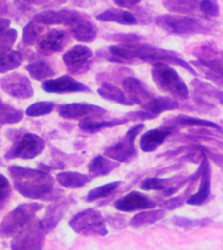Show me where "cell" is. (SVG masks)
<instances>
[{
    "label": "cell",
    "instance_id": "obj_1",
    "mask_svg": "<svg viewBox=\"0 0 223 250\" xmlns=\"http://www.w3.org/2000/svg\"><path fill=\"white\" fill-rule=\"evenodd\" d=\"M15 190L25 197L33 200L57 201L63 192L54 190L55 180L50 172L19 166L8 167Z\"/></svg>",
    "mask_w": 223,
    "mask_h": 250
},
{
    "label": "cell",
    "instance_id": "obj_2",
    "mask_svg": "<svg viewBox=\"0 0 223 250\" xmlns=\"http://www.w3.org/2000/svg\"><path fill=\"white\" fill-rule=\"evenodd\" d=\"M153 83L160 92L171 95L174 98L189 100V90L185 81L177 71L164 63H155L151 68Z\"/></svg>",
    "mask_w": 223,
    "mask_h": 250
},
{
    "label": "cell",
    "instance_id": "obj_3",
    "mask_svg": "<svg viewBox=\"0 0 223 250\" xmlns=\"http://www.w3.org/2000/svg\"><path fill=\"white\" fill-rule=\"evenodd\" d=\"M44 207L38 203H22L3 218L0 226V235L3 238H13L36 218L37 213Z\"/></svg>",
    "mask_w": 223,
    "mask_h": 250
},
{
    "label": "cell",
    "instance_id": "obj_4",
    "mask_svg": "<svg viewBox=\"0 0 223 250\" xmlns=\"http://www.w3.org/2000/svg\"><path fill=\"white\" fill-rule=\"evenodd\" d=\"M69 226L77 234L85 236H105L108 234L106 220L102 213L87 208L75 214L69 221Z\"/></svg>",
    "mask_w": 223,
    "mask_h": 250
},
{
    "label": "cell",
    "instance_id": "obj_5",
    "mask_svg": "<svg viewBox=\"0 0 223 250\" xmlns=\"http://www.w3.org/2000/svg\"><path fill=\"white\" fill-rule=\"evenodd\" d=\"M144 127V124H138L131 127L121 140L104 150L105 156L120 163L132 162L137 154L135 139Z\"/></svg>",
    "mask_w": 223,
    "mask_h": 250
},
{
    "label": "cell",
    "instance_id": "obj_6",
    "mask_svg": "<svg viewBox=\"0 0 223 250\" xmlns=\"http://www.w3.org/2000/svg\"><path fill=\"white\" fill-rule=\"evenodd\" d=\"M45 148V142L42 137L35 133H26L13 142L12 147L4 157L6 160H33L40 156Z\"/></svg>",
    "mask_w": 223,
    "mask_h": 250
},
{
    "label": "cell",
    "instance_id": "obj_7",
    "mask_svg": "<svg viewBox=\"0 0 223 250\" xmlns=\"http://www.w3.org/2000/svg\"><path fill=\"white\" fill-rule=\"evenodd\" d=\"M155 24L170 34L187 36L201 33L203 27L193 17L176 15H163L155 19Z\"/></svg>",
    "mask_w": 223,
    "mask_h": 250
},
{
    "label": "cell",
    "instance_id": "obj_8",
    "mask_svg": "<svg viewBox=\"0 0 223 250\" xmlns=\"http://www.w3.org/2000/svg\"><path fill=\"white\" fill-rule=\"evenodd\" d=\"M46 234L41 226L40 220L32 221L13 238L11 242V249L42 250Z\"/></svg>",
    "mask_w": 223,
    "mask_h": 250
},
{
    "label": "cell",
    "instance_id": "obj_9",
    "mask_svg": "<svg viewBox=\"0 0 223 250\" xmlns=\"http://www.w3.org/2000/svg\"><path fill=\"white\" fill-rule=\"evenodd\" d=\"M93 51L88 46L77 44L63 56L64 63L71 75H81L88 72L93 63Z\"/></svg>",
    "mask_w": 223,
    "mask_h": 250
},
{
    "label": "cell",
    "instance_id": "obj_10",
    "mask_svg": "<svg viewBox=\"0 0 223 250\" xmlns=\"http://www.w3.org/2000/svg\"><path fill=\"white\" fill-rule=\"evenodd\" d=\"M1 90L18 100H28L34 94L30 79L22 73L14 72L5 75L0 80Z\"/></svg>",
    "mask_w": 223,
    "mask_h": 250
},
{
    "label": "cell",
    "instance_id": "obj_11",
    "mask_svg": "<svg viewBox=\"0 0 223 250\" xmlns=\"http://www.w3.org/2000/svg\"><path fill=\"white\" fill-rule=\"evenodd\" d=\"M71 42V34L61 29H52L40 37L36 50L42 55L49 56L63 51Z\"/></svg>",
    "mask_w": 223,
    "mask_h": 250
},
{
    "label": "cell",
    "instance_id": "obj_12",
    "mask_svg": "<svg viewBox=\"0 0 223 250\" xmlns=\"http://www.w3.org/2000/svg\"><path fill=\"white\" fill-rule=\"evenodd\" d=\"M42 88L45 92L49 94H65L77 92H92L89 87L68 75L44 81L42 84Z\"/></svg>",
    "mask_w": 223,
    "mask_h": 250
},
{
    "label": "cell",
    "instance_id": "obj_13",
    "mask_svg": "<svg viewBox=\"0 0 223 250\" xmlns=\"http://www.w3.org/2000/svg\"><path fill=\"white\" fill-rule=\"evenodd\" d=\"M74 202V199L68 197L59 199L48 205L45 212L44 218L40 220L41 226L46 234L50 233L57 228L60 222L68 212L71 205Z\"/></svg>",
    "mask_w": 223,
    "mask_h": 250
},
{
    "label": "cell",
    "instance_id": "obj_14",
    "mask_svg": "<svg viewBox=\"0 0 223 250\" xmlns=\"http://www.w3.org/2000/svg\"><path fill=\"white\" fill-rule=\"evenodd\" d=\"M67 27L73 38L79 42L91 43L96 40L98 34L96 26L82 13L77 11Z\"/></svg>",
    "mask_w": 223,
    "mask_h": 250
},
{
    "label": "cell",
    "instance_id": "obj_15",
    "mask_svg": "<svg viewBox=\"0 0 223 250\" xmlns=\"http://www.w3.org/2000/svg\"><path fill=\"white\" fill-rule=\"evenodd\" d=\"M114 207L121 212H133L154 208L156 207V203L146 195L139 191H133L117 199L114 203Z\"/></svg>",
    "mask_w": 223,
    "mask_h": 250
},
{
    "label": "cell",
    "instance_id": "obj_16",
    "mask_svg": "<svg viewBox=\"0 0 223 250\" xmlns=\"http://www.w3.org/2000/svg\"><path fill=\"white\" fill-rule=\"evenodd\" d=\"M107 112L105 108L100 106L86 103L61 104L58 108L59 116L68 120H81L89 116L104 114Z\"/></svg>",
    "mask_w": 223,
    "mask_h": 250
},
{
    "label": "cell",
    "instance_id": "obj_17",
    "mask_svg": "<svg viewBox=\"0 0 223 250\" xmlns=\"http://www.w3.org/2000/svg\"><path fill=\"white\" fill-rule=\"evenodd\" d=\"M100 115L87 116L80 120L78 124L79 129L87 133H96L106 128H112L123 125L130 121L127 116L121 118H115L111 120H104Z\"/></svg>",
    "mask_w": 223,
    "mask_h": 250
},
{
    "label": "cell",
    "instance_id": "obj_18",
    "mask_svg": "<svg viewBox=\"0 0 223 250\" xmlns=\"http://www.w3.org/2000/svg\"><path fill=\"white\" fill-rule=\"evenodd\" d=\"M122 86L128 98L134 104L141 106L153 98L152 94L145 84L135 77H126L123 79Z\"/></svg>",
    "mask_w": 223,
    "mask_h": 250
},
{
    "label": "cell",
    "instance_id": "obj_19",
    "mask_svg": "<svg viewBox=\"0 0 223 250\" xmlns=\"http://www.w3.org/2000/svg\"><path fill=\"white\" fill-rule=\"evenodd\" d=\"M201 177L199 189L197 192L192 195L187 201V204L193 206H201L208 199L211 193L210 167L205 156L201 164Z\"/></svg>",
    "mask_w": 223,
    "mask_h": 250
},
{
    "label": "cell",
    "instance_id": "obj_20",
    "mask_svg": "<svg viewBox=\"0 0 223 250\" xmlns=\"http://www.w3.org/2000/svg\"><path fill=\"white\" fill-rule=\"evenodd\" d=\"M76 11L62 9L59 11L48 10L42 11L34 15L33 21L38 24L52 26L63 25L68 26Z\"/></svg>",
    "mask_w": 223,
    "mask_h": 250
},
{
    "label": "cell",
    "instance_id": "obj_21",
    "mask_svg": "<svg viewBox=\"0 0 223 250\" xmlns=\"http://www.w3.org/2000/svg\"><path fill=\"white\" fill-rule=\"evenodd\" d=\"M172 127H161L150 129L142 135L140 139V148L144 152H152L156 150L165 139L171 134Z\"/></svg>",
    "mask_w": 223,
    "mask_h": 250
},
{
    "label": "cell",
    "instance_id": "obj_22",
    "mask_svg": "<svg viewBox=\"0 0 223 250\" xmlns=\"http://www.w3.org/2000/svg\"><path fill=\"white\" fill-rule=\"evenodd\" d=\"M121 164L117 161H112L102 156H96L93 159L88 166L89 176L91 178L103 177L112 173Z\"/></svg>",
    "mask_w": 223,
    "mask_h": 250
},
{
    "label": "cell",
    "instance_id": "obj_23",
    "mask_svg": "<svg viewBox=\"0 0 223 250\" xmlns=\"http://www.w3.org/2000/svg\"><path fill=\"white\" fill-rule=\"evenodd\" d=\"M97 92L101 98L105 100L116 103L124 106H133L134 104L126 96L123 90L117 86L108 82H104L101 84Z\"/></svg>",
    "mask_w": 223,
    "mask_h": 250
},
{
    "label": "cell",
    "instance_id": "obj_24",
    "mask_svg": "<svg viewBox=\"0 0 223 250\" xmlns=\"http://www.w3.org/2000/svg\"><path fill=\"white\" fill-rule=\"evenodd\" d=\"M96 19L102 22H115L124 26H135L137 24V20L134 15L129 11L121 9H108L99 14Z\"/></svg>",
    "mask_w": 223,
    "mask_h": 250
},
{
    "label": "cell",
    "instance_id": "obj_25",
    "mask_svg": "<svg viewBox=\"0 0 223 250\" xmlns=\"http://www.w3.org/2000/svg\"><path fill=\"white\" fill-rule=\"evenodd\" d=\"M142 110L150 112L156 117L162 112L178 109L179 104L170 97L153 98L141 106Z\"/></svg>",
    "mask_w": 223,
    "mask_h": 250
},
{
    "label": "cell",
    "instance_id": "obj_26",
    "mask_svg": "<svg viewBox=\"0 0 223 250\" xmlns=\"http://www.w3.org/2000/svg\"><path fill=\"white\" fill-rule=\"evenodd\" d=\"M56 178L60 185L67 189L81 188L92 179L89 175L73 171L60 172L57 174Z\"/></svg>",
    "mask_w": 223,
    "mask_h": 250
},
{
    "label": "cell",
    "instance_id": "obj_27",
    "mask_svg": "<svg viewBox=\"0 0 223 250\" xmlns=\"http://www.w3.org/2000/svg\"><path fill=\"white\" fill-rule=\"evenodd\" d=\"M27 71L34 80L42 81L51 78L57 75L53 67L44 60H38L26 66Z\"/></svg>",
    "mask_w": 223,
    "mask_h": 250
},
{
    "label": "cell",
    "instance_id": "obj_28",
    "mask_svg": "<svg viewBox=\"0 0 223 250\" xmlns=\"http://www.w3.org/2000/svg\"><path fill=\"white\" fill-rule=\"evenodd\" d=\"M165 216L166 211L163 209L145 211L133 216L129 221V225L132 228H139L147 225L155 224Z\"/></svg>",
    "mask_w": 223,
    "mask_h": 250
},
{
    "label": "cell",
    "instance_id": "obj_29",
    "mask_svg": "<svg viewBox=\"0 0 223 250\" xmlns=\"http://www.w3.org/2000/svg\"><path fill=\"white\" fill-rule=\"evenodd\" d=\"M197 63L207 68V79L223 86V60H199Z\"/></svg>",
    "mask_w": 223,
    "mask_h": 250
},
{
    "label": "cell",
    "instance_id": "obj_30",
    "mask_svg": "<svg viewBox=\"0 0 223 250\" xmlns=\"http://www.w3.org/2000/svg\"><path fill=\"white\" fill-rule=\"evenodd\" d=\"M23 60L24 56L17 50L0 54V73L3 74L18 68L22 65Z\"/></svg>",
    "mask_w": 223,
    "mask_h": 250
},
{
    "label": "cell",
    "instance_id": "obj_31",
    "mask_svg": "<svg viewBox=\"0 0 223 250\" xmlns=\"http://www.w3.org/2000/svg\"><path fill=\"white\" fill-rule=\"evenodd\" d=\"M123 183V181H114L99 186L89 191L85 200L87 202L92 203L100 199L108 198L113 194Z\"/></svg>",
    "mask_w": 223,
    "mask_h": 250
},
{
    "label": "cell",
    "instance_id": "obj_32",
    "mask_svg": "<svg viewBox=\"0 0 223 250\" xmlns=\"http://www.w3.org/2000/svg\"><path fill=\"white\" fill-rule=\"evenodd\" d=\"M199 4L198 0H163L165 8L173 13L187 14L193 12Z\"/></svg>",
    "mask_w": 223,
    "mask_h": 250
},
{
    "label": "cell",
    "instance_id": "obj_33",
    "mask_svg": "<svg viewBox=\"0 0 223 250\" xmlns=\"http://www.w3.org/2000/svg\"><path fill=\"white\" fill-rule=\"evenodd\" d=\"M24 118L22 110L17 109L8 104H4L1 100L0 104V123L5 124H15L19 123Z\"/></svg>",
    "mask_w": 223,
    "mask_h": 250
},
{
    "label": "cell",
    "instance_id": "obj_34",
    "mask_svg": "<svg viewBox=\"0 0 223 250\" xmlns=\"http://www.w3.org/2000/svg\"><path fill=\"white\" fill-rule=\"evenodd\" d=\"M44 27L40 24L31 21L23 29L22 42L25 46H32L38 42L41 34L44 32Z\"/></svg>",
    "mask_w": 223,
    "mask_h": 250
},
{
    "label": "cell",
    "instance_id": "obj_35",
    "mask_svg": "<svg viewBox=\"0 0 223 250\" xmlns=\"http://www.w3.org/2000/svg\"><path fill=\"white\" fill-rule=\"evenodd\" d=\"M67 0H13L17 8L20 11H27L33 6L48 7L65 4Z\"/></svg>",
    "mask_w": 223,
    "mask_h": 250
},
{
    "label": "cell",
    "instance_id": "obj_36",
    "mask_svg": "<svg viewBox=\"0 0 223 250\" xmlns=\"http://www.w3.org/2000/svg\"><path fill=\"white\" fill-rule=\"evenodd\" d=\"M54 104L51 102H38L29 106L26 110L29 117H40L47 115L53 111Z\"/></svg>",
    "mask_w": 223,
    "mask_h": 250
},
{
    "label": "cell",
    "instance_id": "obj_37",
    "mask_svg": "<svg viewBox=\"0 0 223 250\" xmlns=\"http://www.w3.org/2000/svg\"><path fill=\"white\" fill-rule=\"evenodd\" d=\"M169 179L160 178H148L143 180L140 188L144 191H161L168 188Z\"/></svg>",
    "mask_w": 223,
    "mask_h": 250
},
{
    "label": "cell",
    "instance_id": "obj_38",
    "mask_svg": "<svg viewBox=\"0 0 223 250\" xmlns=\"http://www.w3.org/2000/svg\"><path fill=\"white\" fill-rule=\"evenodd\" d=\"M18 37V32L15 29H9L0 34V54L11 51Z\"/></svg>",
    "mask_w": 223,
    "mask_h": 250
},
{
    "label": "cell",
    "instance_id": "obj_39",
    "mask_svg": "<svg viewBox=\"0 0 223 250\" xmlns=\"http://www.w3.org/2000/svg\"><path fill=\"white\" fill-rule=\"evenodd\" d=\"M176 122L178 124L183 125H195V126L207 127L221 129L219 125L214 122L201 119L199 118L190 117V116H179L176 118Z\"/></svg>",
    "mask_w": 223,
    "mask_h": 250
},
{
    "label": "cell",
    "instance_id": "obj_40",
    "mask_svg": "<svg viewBox=\"0 0 223 250\" xmlns=\"http://www.w3.org/2000/svg\"><path fill=\"white\" fill-rule=\"evenodd\" d=\"M104 38L110 42H121L122 44L137 43L140 42L141 37L131 33H115L104 35Z\"/></svg>",
    "mask_w": 223,
    "mask_h": 250
},
{
    "label": "cell",
    "instance_id": "obj_41",
    "mask_svg": "<svg viewBox=\"0 0 223 250\" xmlns=\"http://www.w3.org/2000/svg\"><path fill=\"white\" fill-rule=\"evenodd\" d=\"M172 222L176 226L183 228H198L207 226L210 223L209 219H191L185 217L175 216L172 219Z\"/></svg>",
    "mask_w": 223,
    "mask_h": 250
},
{
    "label": "cell",
    "instance_id": "obj_42",
    "mask_svg": "<svg viewBox=\"0 0 223 250\" xmlns=\"http://www.w3.org/2000/svg\"><path fill=\"white\" fill-rule=\"evenodd\" d=\"M0 181H1V183H0V188H0L1 189L0 207H1V210H3L4 207L10 200L11 194H12V189H11L10 182L2 174H1V176H0Z\"/></svg>",
    "mask_w": 223,
    "mask_h": 250
},
{
    "label": "cell",
    "instance_id": "obj_43",
    "mask_svg": "<svg viewBox=\"0 0 223 250\" xmlns=\"http://www.w3.org/2000/svg\"><path fill=\"white\" fill-rule=\"evenodd\" d=\"M199 7L201 12L207 17H218L220 13L218 0H201Z\"/></svg>",
    "mask_w": 223,
    "mask_h": 250
},
{
    "label": "cell",
    "instance_id": "obj_44",
    "mask_svg": "<svg viewBox=\"0 0 223 250\" xmlns=\"http://www.w3.org/2000/svg\"><path fill=\"white\" fill-rule=\"evenodd\" d=\"M126 116L129 118V120H133V121L138 120L145 121V120H153L156 118V116L153 115L150 112L145 111L144 110L130 112L127 114Z\"/></svg>",
    "mask_w": 223,
    "mask_h": 250
},
{
    "label": "cell",
    "instance_id": "obj_45",
    "mask_svg": "<svg viewBox=\"0 0 223 250\" xmlns=\"http://www.w3.org/2000/svg\"><path fill=\"white\" fill-rule=\"evenodd\" d=\"M106 220L109 224L114 228L117 229H122L127 226V220L126 218L122 215L117 214L115 216H108L107 217Z\"/></svg>",
    "mask_w": 223,
    "mask_h": 250
},
{
    "label": "cell",
    "instance_id": "obj_46",
    "mask_svg": "<svg viewBox=\"0 0 223 250\" xmlns=\"http://www.w3.org/2000/svg\"><path fill=\"white\" fill-rule=\"evenodd\" d=\"M114 3L121 8L130 9L141 2V0H113Z\"/></svg>",
    "mask_w": 223,
    "mask_h": 250
},
{
    "label": "cell",
    "instance_id": "obj_47",
    "mask_svg": "<svg viewBox=\"0 0 223 250\" xmlns=\"http://www.w3.org/2000/svg\"><path fill=\"white\" fill-rule=\"evenodd\" d=\"M24 134V131L22 129H8L5 133L7 138L13 142L17 141V139L20 138L22 135Z\"/></svg>",
    "mask_w": 223,
    "mask_h": 250
},
{
    "label": "cell",
    "instance_id": "obj_48",
    "mask_svg": "<svg viewBox=\"0 0 223 250\" xmlns=\"http://www.w3.org/2000/svg\"><path fill=\"white\" fill-rule=\"evenodd\" d=\"M182 204V199L181 197H175V198L170 199L164 203V208L169 209H175L179 207Z\"/></svg>",
    "mask_w": 223,
    "mask_h": 250
},
{
    "label": "cell",
    "instance_id": "obj_49",
    "mask_svg": "<svg viewBox=\"0 0 223 250\" xmlns=\"http://www.w3.org/2000/svg\"><path fill=\"white\" fill-rule=\"evenodd\" d=\"M11 25V21L6 18H1L0 19V34H3L9 30V26Z\"/></svg>",
    "mask_w": 223,
    "mask_h": 250
}]
</instances>
